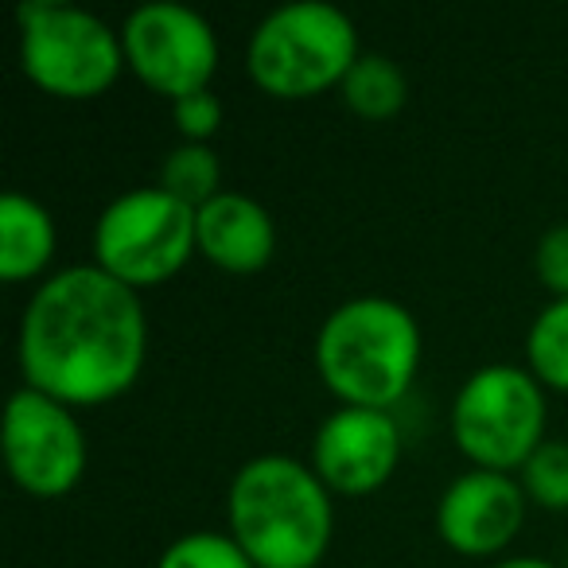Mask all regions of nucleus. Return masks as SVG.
<instances>
[{"instance_id": "2", "label": "nucleus", "mask_w": 568, "mask_h": 568, "mask_svg": "<svg viewBox=\"0 0 568 568\" xmlns=\"http://www.w3.org/2000/svg\"><path fill=\"white\" fill-rule=\"evenodd\" d=\"M230 529L257 568H316L332 541V498L308 464L257 456L230 483Z\"/></svg>"}, {"instance_id": "13", "label": "nucleus", "mask_w": 568, "mask_h": 568, "mask_svg": "<svg viewBox=\"0 0 568 568\" xmlns=\"http://www.w3.org/2000/svg\"><path fill=\"white\" fill-rule=\"evenodd\" d=\"M55 253V222L36 199L4 195L0 199V276L24 281L36 276Z\"/></svg>"}, {"instance_id": "19", "label": "nucleus", "mask_w": 568, "mask_h": 568, "mask_svg": "<svg viewBox=\"0 0 568 568\" xmlns=\"http://www.w3.org/2000/svg\"><path fill=\"white\" fill-rule=\"evenodd\" d=\"M172 105H175V129H180L191 144H203L206 136L219 133L222 105H219V98H214L211 90H199V94H187V98H180V102H172Z\"/></svg>"}, {"instance_id": "17", "label": "nucleus", "mask_w": 568, "mask_h": 568, "mask_svg": "<svg viewBox=\"0 0 568 568\" xmlns=\"http://www.w3.org/2000/svg\"><path fill=\"white\" fill-rule=\"evenodd\" d=\"M521 490L545 510H568V440H545L526 459Z\"/></svg>"}, {"instance_id": "6", "label": "nucleus", "mask_w": 568, "mask_h": 568, "mask_svg": "<svg viewBox=\"0 0 568 568\" xmlns=\"http://www.w3.org/2000/svg\"><path fill=\"white\" fill-rule=\"evenodd\" d=\"M545 397L529 371L483 366L459 386L452 405V436L483 471H510L541 448Z\"/></svg>"}, {"instance_id": "5", "label": "nucleus", "mask_w": 568, "mask_h": 568, "mask_svg": "<svg viewBox=\"0 0 568 568\" xmlns=\"http://www.w3.org/2000/svg\"><path fill=\"white\" fill-rule=\"evenodd\" d=\"M20 67L55 98H98L113 87L125 43L105 20L63 0L20 4Z\"/></svg>"}, {"instance_id": "21", "label": "nucleus", "mask_w": 568, "mask_h": 568, "mask_svg": "<svg viewBox=\"0 0 568 568\" xmlns=\"http://www.w3.org/2000/svg\"><path fill=\"white\" fill-rule=\"evenodd\" d=\"M495 568H557V565H549V560H541V557H514V560H503V565H495Z\"/></svg>"}, {"instance_id": "8", "label": "nucleus", "mask_w": 568, "mask_h": 568, "mask_svg": "<svg viewBox=\"0 0 568 568\" xmlns=\"http://www.w3.org/2000/svg\"><path fill=\"white\" fill-rule=\"evenodd\" d=\"M125 59L136 79L172 102L206 90L219 67V40L211 24L187 4L156 0L125 20Z\"/></svg>"}, {"instance_id": "20", "label": "nucleus", "mask_w": 568, "mask_h": 568, "mask_svg": "<svg viewBox=\"0 0 568 568\" xmlns=\"http://www.w3.org/2000/svg\"><path fill=\"white\" fill-rule=\"evenodd\" d=\"M537 276L545 281L557 301L568 296V226H552L549 234L537 242Z\"/></svg>"}, {"instance_id": "14", "label": "nucleus", "mask_w": 568, "mask_h": 568, "mask_svg": "<svg viewBox=\"0 0 568 568\" xmlns=\"http://www.w3.org/2000/svg\"><path fill=\"white\" fill-rule=\"evenodd\" d=\"M339 87H343V102L366 121L394 118L405 105V98H409L402 67L386 55H358V63L351 67Z\"/></svg>"}, {"instance_id": "15", "label": "nucleus", "mask_w": 568, "mask_h": 568, "mask_svg": "<svg viewBox=\"0 0 568 568\" xmlns=\"http://www.w3.org/2000/svg\"><path fill=\"white\" fill-rule=\"evenodd\" d=\"M219 156H214L206 144H180V149L168 152L164 168H160V187L168 195H175L180 203H187L191 211H203L219 191Z\"/></svg>"}, {"instance_id": "11", "label": "nucleus", "mask_w": 568, "mask_h": 568, "mask_svg": "<svg viewBox=\"0 0 568 568\" xmlns=\"http://www.w3.org/2000/svg\"><path fill=\"white\" fill-rule=\"evenodd\" d=\"M526 518V490L503 471H467L444 490L436 506V529L459 552H498Z\"/></svg>"}, {"instance_id": "3", "label": "nucleus", "mask_w": 568, "mask_h": 568, "mask_svg": "<svg viewBox=\"0 0 568 568\" xmlns=\"http://www.w3.org/2000/svg\"><path fill=\"white\" fill-rule=\"evenodd\" d=\"M420 363L417 320L386 296H358L324 320L316 366L335 397L355 409H386L402 402Z\"/></svg>"}, {"instance_id": "7", "label": "nucleus", "mask_w": 568, "mask_h": 568, "mask_svg": "<svg viewBox=\"0 0 568 568\" xmlns=\"http://www.w3.org/2000/svg\"><path fill=\"white\" fill-rule=\"evenodd\" d=\"M195 245V211L164 187L125 191L94 226L98 268L129 288H149L187 265Z\"/></svg>"}, {"instance_id": "18", "label": "nucleus", "mask_w": 568, "mask_h": 568, "mask_svg": "<svg viewBox=\"0 0 568 568\" xmlns=\"http://www.w3.org/2000/svg\"><path fill=\"white\" fill-rule=\"evenodd\" d=\"M156 568H257V565L245 557V549L234 537L199 529V534H187L168 545Z\"/></svg>"}, {"instance_id": "1", "label": "nucleus", "mask_w": 568, "mask_h": 568, "mask_svg": "<svg viewBox=\"0 0 568 568\" xmlns=\"http://www.w3.org/2000/svg\"><path fill=\"white\" fill-rule=\"evenodd\" d=\"M144 366V312L136 288L98 265L55 273L20 320L28 389L63 405H102L125 394Z\"/></svg>"}, {"instance_id": "10", "label": "nucleus", "mask_w": 568, "mask_h": 568, "mask_svg": "<svg viewBox=\"0 0 568 568\" xmlns=\"http://www.w3.org/2000/svg\"><path fill=\"white\" fill-rule=\"evenodd\" d=\"M402 459V428L386 409H355L343 405L339 413L320 425L312 440V471L324 487L343 495H366L394 475Z\"/></svg>"}, {"instance_id": "16", "label": "nucleus", "mask_w": 568, "mask_h": 568, "mask_svg": "<svg viewBox=\"0 0 568 568\" xmlns=\"http://www.w3.org/2000/svg\"><path fill=\"white\" fill-rule=\"evenodd\" d=\"M529 371L557 389H568V296L552 301L541 316L534 320L526 339Z\"/></svg>"}, {"instance_id": "9", "label": "nucleus", "mask_w": 568, "mask_h": 568, "mask_svg": "<svg viewBox=\"0 0 568 568\" xmlns=\"http://www.w3.org/2000/svg\"><path fill=\"white\" fill-rule=\"evenodd\" d=\"M4 459L28 495L59 498L87 467V440L63 402L24 386L4 413Z\"/></svg>"}, {"instance_id": "4", "label": "nucleus", "mask_w": 568, "mask_h": 568, "mask_svg": "<svg viewBox=\"0 0 568 568\" xmlns=\"http://www.w3.org/2000/svg\"><path fill=\"white\" fill-rule=\"evenodd\" d=\"M355 63V24L324 0H296L268 12L245 51L253 82L273 98H312L347 79Z\"/></svg>"}, {"instance_id": "12", "label": "nucleus", "mask_w": 568, "mask_h": 568, "mask_svg": "<svg viewBox=\"0 0 568 568\" xmlns=\"http://www.w3.org/2000/svg\"><path fill=\"white\" fill-rule=\"evenodd\" d=\"M195 245L211 265L230 273H253L276 250V226L261 203L237 191L214 195L195 211Z\"/></svg>"}]
</instances>
